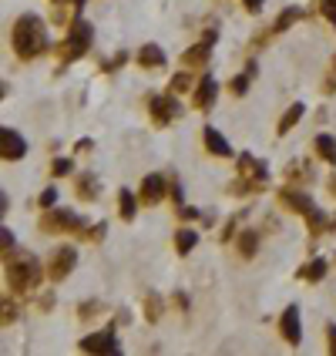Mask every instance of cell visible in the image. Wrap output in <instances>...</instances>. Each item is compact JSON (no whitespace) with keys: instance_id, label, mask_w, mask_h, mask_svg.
Listing matches in <instances>:
<instances>
[{"instance_id":"6da1fadb","label":"cell","mask_w":336,"mask_h":356,"mask_svg":"<svg viewBox=\"0 0 336 356\" xmlns=\"http://www.w3.org/2000/svg\"><path fill=\"white\" fill-rule=\"evenodd\" d=\"M10 44H14V54H17L21 61H34V57L48 54V30H44V21L34 17V14L17 17V24L10 30Z\"/></svg>"},{"instance_id":"7a4b0ae2","label":"cell","mask_w":336,"mask_h":356,"mask_svg":"<svg viewBox=\"0 0 336 356\" xmlns=\"http://www.w3.org/2000/svg\"><path fill=\"white\" fill-rule=\"evenodd\" d=\"M44 269L34 255H10L7 259V286L14 293H30L34 286H41Z\"/></svg>"},{"instance_id":"3957f363","label":"cell","mask_w":336,"mask_h":356,"mask_svg":"<svg viewBox=\"0 0 336 356\" xmlns=\"http://www.w3.org/2000/svg\"><path fill=\"white\" fill-rule=\"evenodd\" d=\"M91 44H95V27L88 24L84 17H75L68 37L57 44V61H61V64H71V61H78V57H84V54L91 51Z\"/></svg>"},{"instance_id":"277c9868","label":"cell","mask_w":336,"mask_h":356,"mask_svg":"<svg viewBox=\"0 0 336 356\" xmlns=\"http://www.w3.org/2000/svg\"><path fill=\"white\" fill-rule=\"evenodd\" d=\"M41 229L57 235V232H84L88 229V222L81 219L78 212H68V208H48V215L41 219Z\"/></svg>"},{"instance_id":"5b68a950","label":"cell","mask_w":336,"mask_h":356,"mask_svg":"<svg viewBox=\"0 0 336 356\" xmlns=\"http://www.w3.org/2000/svg\"><path fill=\"white\" fill-rule=\"evenodd\" d=\"M118 323L104 326L101 333H91L81 339V350L84 353H104V356H121V343H118Z\"/></svg>"},{"instance_id":"8992f818","label":"cell","mask_w":336,"mask_h":356,"mask_svg":"<svg viewBox=\"0 0 336 356\" xmlns=\"http://www.w3.org/2000/svg\"><path fill=\"white\" fill-rule=\"evenodd\" d=\"M215 41H219V27H208L206 34L199 37V44H192L188 51L181 54V64H185V68H206L208 57H212Z\"/></svg>"},{"instance_id":"52a82bcc","label":"cell","mask_w":336,"mask_h":356,"mask_svg":"<svg viewBox=\"0 0 336 356\" xmlns=\"http://www.w3.org/2000/svg\"><path fill=\"white\" fill-rule=\"evenodd\" d=\"M148 111H152V121H155L158 128L172 125L181 115L179 101H175V98H165V95H148Z\"/></svg>"},{"instance_id":"ba28073f","label":"cell","mask_w":336,"mask_h":356,"mask_svg":"<svg viewBox=\"0 0 336 356\" xmlns=\"http://www.w3.org/2000/svg\"><path fill=\"white\" fill-rule=\"evenodd\" d=\"M75 266H78V253L71 249V246H61L57 253H54L51 259V269H48V276H51L54 282H64L71 273H75Z\"/></svg>"},{"instance_id":"9c48e42d","label":"cell","mask_w":336,"mask_h":356,"mask_svg":"<svg viewBox=\"0 0 336 356\" xmlns=\"http://www.w3.org/2000/svg\"><path fill=\"white\" fill-rule=\"evenodd\" d=\"M279 333L289 346H299L303 343V323H299V309L296 306H286L283 316H279Z\"/></svg>"},{"instance_id":"30bf717a","label":"cell","mask_w":336,"mask_h":356,"mask_svg":"<svg viewBox=\"0 0 336 356\" xmlns=\"http://www.w3.org/2000/svg\"><path fill=\"white\" fill-rule=\"evenodd\" d=\"M0 155H3V161H21L27 155V141L14 128H3V131H0Z\"/></svg>"},{"instance_id":"8fae6325","label":"cell","mask_w":336,"mask_h":356,"mask_svg":"<svg viewBox=\"0 0 336 356\" xmlns=\"http://www.w3.org/2000/svg\"><path fill=\"white\" fill-rule=\"evenodd\" d=\"M165 192H168L165 175H145L141 178V192H138V199H141V205H158L161 199H165Z\"/></svg>"},{"instance_id":"7c38bea8","label":"cell","mask_w":336,"mask_h":356,"mask_svg":"<svg viewBox=\"0 0 336 356\" xmlns=\"http://www.w3.org/2000/svg\"><path fill=\"white\" fill-rule=\"evenodd\" d=\"M276 199H279V205H283V208H289V212H299V215H306V212H313V208H316V202H313L303 188H283Z\"/></svg>"},{"instance_id":"4fadbf2b","label":"cell","mask_w":336,"mask_h":356,"mask_svg":"<svg viewBox=\"0 0 336 356\" xmlns=\"http://www.w3.org/2000/svg\"><path fill=\"white\" fill-rule=\"evenodd\" d=\"M219 98V84L212 75H202V81L195 84V108L199 111H212V104Z\"/></svg>"},{"instance_id":"5bb4252c","label":"cell","mask_w":336,"mask_h":356,"mask_svg":"<svg viewBox=\"0 0 336 356\" xmlns=\"http://www.w3.org/2000/svg\"><path fill=\"white\" fill-rule=\"evenodd\" d=\"M239 175L256 178V181H269V168H266V161H259L256 155L242 152L239 155Z\"/></svg>"},{"instance_id":"9a60e30c","label":"cell","mask_w":336,"mask_h":356,"mask_svg":"<svg viewBox=\"0 0 336 356\" xmlns=\"http://www.w3.org/2000/svg\"><path fill=\"white\" fill-rule=\"evenodd\" d=\"M138 64H141L145 71H161V68L168 64V57H165V51H161L158 44H145V48L138 51Z\"/></svg>"},{"instance_id":"2e32d148","label":"cell","mask_w":336,"mask_h":356,"mask_svg":"<svg viewBox=\"0 0 336 356\" xmlns=\"http://www.w3.org/2000/svg\"><path fill=\"white\" fill-rule=\"evenodd\" d=\"M202 138H206V148H208V155H215V158H233V145L215 131V128L208 125L206 131H202Z\"/></svg>"},{"instance_id":"e0dca14e","label":"cell","mask_w":336,"mask_h":356,"mask_svg":"<svg viewBox=\"0 0 336 356\" xmlns=\"http://www.w3.org/2000/svg\"><path fill=\"white\" fill-rule=\"evenodd\" d=\"M75 192H78L81 202H95V199L101 195V185H98L95 175H78L75 178Z\"/></svg>"},{"instance_id":"ac0fdd59","label":"cell","mask_w":336,"mask_h":356,"mask_svg":"<svg viewBox=\"0 0 336 356\" xmlns=\"http://www.w3.org/2000/svg\"><path fill=\"white\" fill-rule=\"evenodd\" d=\"M256 75H259L256 64H246V71L229 81V91H233L235 98H246V95H249V88H253V81H256Z\"/></svg>"},{"instance_id":"d6986e66","label":"cell","mask_w":336,"mask_h":356,"mask_svg":"<svg viewBox=\"0 0 336 356\" xmlns=\"http://www.w3.org/2000/svg\"><path fill=\"white\" fill-rule=\"evenodd\" d=\"M303 115H306V104L303 101L289 104V108H286V115L279 118V125H276V135H289L293 128L299 125V118H303Z\"/></svg>"},{"instance_id":"ffe728a7","label":"cell","mask_w":336,"mask_h":356,"mask_svg":"<svg viewBox=\"0 0 336 356\" xmlns=\"http://www.w3.org/2000/svg\"><path fill=\"white\" fill-rule=\"evenodd\" d=\"M286 181H293V185H310L313 165L310 161H289V165H286Z\"/></svg>"},{"instance_id":"44dd1931","label":"cell","mask_w":336,"mask_h":356,"mask_svg":"<svg viewBox=\"0 0 336 356\" xmlns=\"http://www.w3.org/2000/svg\"><path fill=\"white\" fill-rule=\"evenodd\" d=\"M326 273H330V262H326V259H313V262H306L296 276L306 279V282H323L326 279Z\"/></svg>"},{"instance_id":"7402d4cb","label":"cell","mask_w":336,"mask_h":356,"mask_svg":"<svg viewBox=\"0 0 336 356\" xmlns=\"http://www.w3.org/2000/svg\"><path fill=\"white\" fill-rule=\"evenodd\" d=\"M266 188V181H256V178H246V175H239L229 185V195H259Z\"/></svg>"},{"instance_id":"603a6c76","label":"cell","mask_w":336,"mask_h":356,"mask_svg":"<svg viewBox=\"0 0 336 356\" xmlns=\"http://www.w3.org/2000/svg\"><path fill=\"white\" fill-rule=\"evenodd\" d=\"M296 21H303V10H299V7H286L283 14L276 17V24L269 27V34L276 37V34H283V30H289V27L296 24Z\"/></svg>"},{"instance_id":"cb8c5ba5","label":"cell","mask_w":336,"mask_h":356,"mask_svg":"<svg viewBox=\"0 0 336 356\" xmlns=\"http://www.w3.org/2000/svg\"><path fill=\"white\" fill-rule=\"evenodd\" d=\"M313 148H316V155H319L323 161H330V165H336V138H333V135H316Z\"/></svg>"},{"instance_id":"d4e9b609","label":"cell","mask_w":336,"mask_h":356,"mask_svg":"<svg viewBox=\"0 0 336 356\" xmlns=\"http://www.w3.org/2000/svg\"><path fill=\"white\" fill-rule=\"evenodd\" d=\"M138 202H141V199H135L128 188H121V192H118V215H121L125 222H131V219L138 215Z\"/></svg>"},{"instance_id":"484cf974","label":"cell","mask_w":336,"mask_h":356,"mask_svg":"<svg viewBox=\"0 0 336 356\" xmlns=\"http://www.w3.org/2000/svg\"><path fill=\"white\" fill-rule=\"evenodd\" d=\"M303 219H306V226H310L313 235H323V232H326L330 226H333V219H326V215H323L319 208H313V212H306Z\"/></svg>"},{"instance_id":"4316f807","label":"cell","mask_w":336,"mask_h":356,"mask_svg":"<svg viewBox=\"0 0 336 356\" xmlns=\"http://www.w3.org/2000/svg\"><path fill=\"white\" fill-rule=\"evenodd\" d=\"M259 249V232L256 229H246L242 235H239V253H242V259H253Z\"/></svg>"},{"instance_id":"83f0119b","label":"cell","mask_w":336,"mask_h":356,"mask_svg":"<svg viewBox=\"0 0 336 356\" xmlns=\"http://www.w3.org/2000/svg\"><path fill=\"white\" fill-rule=\"evenodd\" d=\"M195 246H199V232H192V229H179V232H175V249H179L181 255H188Z\"/></svg>"},{"instance_id":"f1b7e54d","label":"cell","mask_w":336,"mask_h":356,"mask_svg":"<svg viewBox=\"0 0 336 356\" xmlns=\"http://www.w3.org/2000/svg\"><path fill=\"white\" fill-rule=\"evenodd\" d=\"M141 309H145V319H148V323H158V319H161V299H158V293H148V296L141 299Z\"/></svg>"},{"instance_id":"f546056e","label":"cell","mask_w":336,"mask_h":356,"mask_svg":"<svg viewBox=\"0 0 336 356\" xmlns=\"http://www.w3.org/2000/svg\"><path fill=\"white\" fill-rule=\"evenodd\" d=\"M188 88H192V75L188 71H181V75H175L168 81V95H185Z\"/></svg>"},{"instance_id":"4dcf8cb0","label":"cell","mask_w":336,"mask_h":356,"mask_svg":"<svg viewBox=\"0 0 336 356\" xmlns=\"http://www.w3.org/2000/svg\"><path fill=\"white\" fill-rule=\"evenodd\" d=\"M98 313H101V303H98V299H95V303H81L78 306V319L81 323H91Z\"/></svg>"},{"instance_id":"1f68e13d","label":"cell","mask_w":336,"mask_h":356,"mask_svg":"<svg viewBox=\"0 0 336 356\" xmlns=\"http://www.w3.org/2000/svg\"><path fill=\"white\" fill-rule=\"evenodd\" d=\"M71 172H75V161H71V158H54V165H51L54 178H64V175H71Z\"/></svg>"},{"instance_id":"d6a6232c","label":"cell","mask_w":336,"mask_h":356,"mask_svg":"<svg viewBox=\"0 0 336 356\" xmlns=\"http://www.w3.org/2000/svg\"><path fill=\"white\" fill-rule=\"evenodd\" d=\"M104 232H108V222H95V226H88V229L81 232V239H88V242H101Z\"/></svg>"},{"instance_id":"836d02e7","label":"cell","mask_w":336,"mask_h":356,"mask_svg":"<svg viewBox=\"0 0 336 356\" xmlns=\"http://www.w3.org/2000/svg\"><path fill=\"white\" fill-rule=\"evenodd\" d=\"M125 61H128V51H118L115 57H108L101 64V71L104 75H111V71H118V68H125Z\"/></svg>"},{"instance_id":"e575fe53","label":"cell","mask_w":336,"mask_h":356,"mask_svg":"<svg viewBox=\"0 0 336 356\" xmlns=\"http://www.w3.org/2000/svg\"><path fill=\"white\" fill-rule=\"evenodd\" d=\"M0 242H3V259H10V255H14V232L0 229Z\"/></svg>"},{"instance_id":"d590c367","label":"cell","mask_w":336,"mask_h":356,"mask_svg":"<svg viewBox=\"0 0 336 356\" xmlns=\"http://www.w3.org/2000/svg\"><path fill=\"white\" fill-rule=\"evenodd\" d=\"M319 10H323V17L336 27V0H319Z\"/></svg>"},{"instance_id":"8d00e7d4","label":"cell","mask_w":336,"mask_h":356,"mask_svg":"<svg viewBox=\"0 0 336 356\" xmlns=\"http://www.w3.org/2000/svg\"><path fill=\"white\" fill-rule=\"evenodd\" d=\"M54 202H57V188H44V192H41V199H37L41 208H54Z\"/></svg>"},{"instance_id":"74e56055","label":"cell","mask_w":336,"mask_h":356,"mask_svg":"<svg viewBox=\"0 0 336 356\" xmlns=\"http://www.w3.org/2000/svg\"><path fill=\"white\" fill-rule=\"evenodd\" d=\"M17 319V306L10 303V299H3V326H10Z\"/></svg>"},{"instance_id":"f35d334b","label":"cell","mask_w":336,"mask_h":356,"mask_svg":"<svg viewBox=\"0 0 336 356\" xmlns=\"http://www.w3.org/2000/svg\"><path fill=\"white\" fill-rule=\"evenodd\" d=\"M175 212H179L185 222H192V219H202V212H199V208H188V205H179Z\"/></svg>"},{"instance_id":"ab89813d","label":"cell","mask_w":336,"mask_h":356,"mask_svg":"<svg viewBox=\"0 0 336 356\" xmlns=\"http://www.w3.org/2000/svg\"><path fill=\"white\" fill-rule=\"evenodd\" d=\"M37 306H41V313H51V309H54V293H44Z\"/></svg>"},{"instance_id":"60d3db41","label":"cell","mask_w":336,"mask_h":356,"mask_svg":"<svg viewBox=\"0 0 336 356\" xmlns=\"http://www.w3.org/2000/svg\"><path fill=\"white\" fill-rule=\"evenodd\" d=\"M323 91H326V95H333V91H336V61H333V71H330V77H326V84H323Z\"/></svg>"},{"instance_id":"b9f144b4","label":"cell","mask_w":336,"mask_h":356,"mask_svg":"<svg viewBox=\"0 0 336 356\" xmlns=\"http://www.w3.org/2000/svg\"><path fill=\"white\" fill-rule=\"evenodd\" d=\"M233 235H235V219H229V222H226V229H222V235H219V239H222V242H229Z\"/></svg>"},{"instance_id":"7bdbcfd3","label":"cell","mask_w":336,"mask_h":356,"mask_svg":"<svg viewBox=\"0 0 336 356\" xmlns=\"http://www.w3.org/2000/svg\"><path fill=\"white\" fill-rule=\"evenodd\" d=\"M262 3H266V0H242V7H246L249 14H259V10H262Z\"/></svg>"},{"instance_id":"ee69618b","label":"cell","mask_w":336,"mask_h":356,"mask_svg":"<svg viewBox=\"0 0 336 356\" xmlns=\"http://www.w3.org/2000/svg\"><path fill=\"white\" fill-rule=\"evenodd\" d=\"M91 148H95V141H91V138H81L78 145H75V152H81V155H88Z\"/></svg>"},{"instance_id":"f6af8a7d","label":"cell","mask_w":336,"mask_h":356,"mask_svg":"<svg viewBox=\"0 0 336 356\" xmlns=\"http://www.w3.org/2000/svg\"><path fill=\"white\" fill-rule=\"evenodd\" d=\"M326 339H330V353L336 356V323L333 326H326Z\"/></svg>"},{"instance_id":"bcb514c9","label":"cell","mask_w":336,"mask_h":356,"mask_svg":"<svg viewBox=\"0 0 336 356\" xmlns=\"http://www.w3.org/2000/svg\"><path fill=\"white\" fill-rule=\"evenodd\" d=\"M175 303H179L181 309H188V296H185V293H175Z\"/></svg>"},{"instance_id":"7dc6e473","label":"cell","mask_w":336,"mask_h":356,"mask_svg":"<svg viewBox=\"0 0 336 356\" xmlns=\"http://www.w3.org/2000/svg\"><path fill=\"white\" fill-rule=\"evenodd\" d=\"M326 192H330V195H333V199H336V175L330 178V185H326Z\"/></svg>"},{"instance_id":"c3c4849f","label":"cell","mask_w":336,"mask_h":356,"mask_svg":"<svg viewBox=\"0 0 336 356\" xmlns=\"http://www.w3.org/2000/svg\"><path fill=\"white\" fill-rule=\"evenodd\" d=\"M51 3H68V0H51Z\"/></svg>"},{"instance_id":"681fc988","label":"cell","mask_w":336,"mask_h":356,"mask_svg":"<svg viewBox=\"0 0 336 356\" xmlns=\"http://www.w3.org/2000/svg\"><path fill=\"white\" fill-rule=\"evenodd\" d=\"M333 226H336V219H333Z\"/></svg>"}]
</instances>
